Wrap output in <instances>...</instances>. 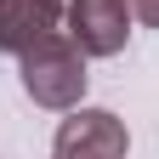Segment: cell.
<instances>
[{
    "mask_svg": "<svg viewBox=\"0 0 159 159\" xmlns=\"http://www.w3.org/2000/svg\"><path fill=\"white\" fill-rule=\"evenodd\" d=\"M131 34V11L125 0H74L68 6V40L91 57H114Z\"/></svg>",
    "mask_w": 159,
    "mask_h": 159,
    "instance_id": "7a4b0ae2",
    "label": "cell"
},
{
    "mask_svg": "<svg viewBox=\"0 0 159 159\" xmlns=\"http://www.w3.org/2000/svg\"><path fill=\"white\" fill-rule=\"evenodd\" d=\"M57 159H125V125L102 108H85L57 125Z\"/></svg>",
    "mask_w": 159,
    "mask_h": 159,
    "instance_id": "3957f363",
    "label": "cell"
},
{
    "mask_svg": "<svg viewBox=\"0 0 159 159\" xmlns=\"http://www.w3.org/2000/svg\"><path fill=\"white\" fill-rule=\"evenodd\" d=\"M131 11L142 17V23H153V29H159V0H131Z\"/></svg>",
    "mask_w": 159,
    "mask_h": 159,
    "instance_id": "5b68a950",
    "label": "cell"
},
{
    "mask_svg": "<svg viewBox=\"0 0 159 159\" xmlns=\"http://www.w3.org/2000/svg\"><path fill=\"white\" fill-rule=\"evenodd\" d=\"M23 91L46 108H74L80 91H85V51L74 40L46 34L40 46L23 51Z\"/></svg>",
    "mask_w": 159,
    "mask_h": 159,
    "instance_id": "6da1fadb",
    "label": "cell"
},
{
    "mask_svg": "<svg viewBox=\"0 0 159 159\" xmlns=\"http://www.w3.org/2000/svg\"><path fill=\"white\" fill-rule=\"evenodd\" d=\"M57 17H63V0H0V51L23 57L46 34H57Z\"/></svg>",
    "mask_w": 159,
    "mask_h": 159,
    "instance_id": "277c9868",
    "label": "cell"
}]
</instances>
